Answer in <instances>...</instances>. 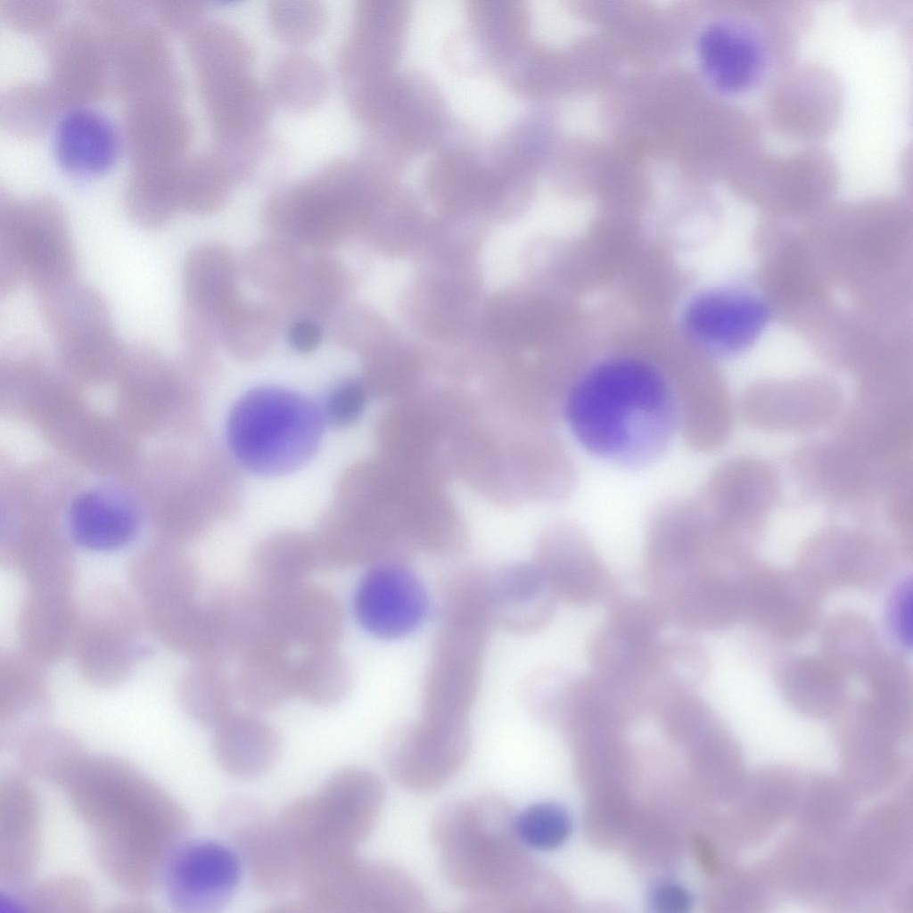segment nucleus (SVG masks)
<instances>
[{
    "label": "nucleus",
    "mask_w": 913,
    "mask_h": 913,
    "mask_svg": "<svg viewBox=\"0 0 913 913\" xmlns=\"http://www.w3.org/2000/svg\"><path fill=\"white\" fill-rule=\"evenodd\" d=\"M780 7L754 3L713 19L701 32L698 55L710 85L719 93L743 96L774 86L786 71L797 23Z\"/></svg>",
    "instance_id": "5"
},
{
    "label": "nucleus",
    "mask_w": 913,
    "mask_h": 913,
    "mask_svg": "<svg viewBox=\"0 0 913 913\" xmlns=\"http://www.w3.org/2000/svg\"><path fill=\"white\" fill-rule=\"evenodd\" d=\"M515 830L524 846L550 851L562 845L572 831V820L558 803H534L516 815Z\"/></svg>",
    "instance_id": "42"
},
{
    "label": "nucleus",
    "mask_w": 913,
    "mask_h": 913,
    "mask_svg": "<svg viewBox=\"0 0 913 913\" xmlns=\"http://www.w3.org/2000/svg\"><path fill=\"white\" fill-rule=\"evenodd\" d=\"M213 751L219 766L239 778H253L279 761L283 740L277 729L255 711H233L214 728Z\"/></svg>",
    "instance_id": "28"
},
{
    "label": "nucleus",
    "mask_w": 913,
    "mask_h": 913,
    "mask_svg": "<svg viewBox=\"0 0 913 913\" xmlns=\"http://www.w3.org/2000/svg\"><path fill=\"white\" fill-rule=\"evenodd\" d=\"M466 25L448 43L456 70L497 75L528 42L529 11L520 0H468Z\"/></svg>",
    "instance_id": "16"
},
{
    "label": "nucleus",
    "mask_w": 913,
    "mask_h": 913,
    "mask_svg": "<svg viewBox=\"0 0 913 913\" xmlns=\"http://www.w3.org/2000/svg\"><path fill=\"white\" fill-rule=\"evenodd\" d=\"M235 181L226 161L212 148L186 155L177 169L180 210L196 214L216 210Z\"/></svg>",
    "instance_id": "34"
},
{
    "label": "nucleus",
    "mask_w": 913,
    "mask_h": 913,
    "mask_svg": "<svg viewBox=\"0 0 913 913\" xmlns=\"http://www.w3.org/2000/svg\"><path fill=\"white\" fill-rule=\"evenodd\" d=\"M912 583L904 581L891 601L890 624L897 638L910 646L912 640Z\"/></svg>",
    "instance_id": "50"
},
{
    "label": "nucleus",
    "mask_w": 913,
    "mask_h": 913,
    "mask_svg": "<svg viewBox=\"0 0 913 913\" xmlns=\"http://www.w3.org/2000/svg\"><path fill=\"white\" fill-rule=\"evenodd\" d=\"M119 150L116 127L97 110L86 106L71 108L56 126L54 155L59 165L70 174H103L115 163Z\"/></svg>",
    "instance_id": "27"
},
{
    "label": "nucleus",
    "mask_w": 913,
    "mask_h": 913,
    "mask_svg": "<svg viewBox=\"0 0 913 913\" xmlns=\"http://www.w3.org/2000/svg\"><path fill=\"white\" fill-rule=\"evenodd\" d=\"M217 822L259 891L281 895L297 886L299 857L277 817L263 805L246 797L230 799L219 807Z\"/></svg>",
    "instance_id": "13"
},
{
    "label": "nucleus",
    "mask_w": 913,
    "mask_h": 913,
    "mask_svg": "<svg viewBox=\"0 0 913 913\" xmlns=\"http://www.w3.org/2000/svg\"><path fill=\"white\" fill-rule=\"evenodd\" d=\"M574 441L591 456L627 470L656 463L681 422L679 396L654 365L612 358L583 372L563 404Z\"/></svg>",
    "instance_id": "2"
},
{
    "label": "nucleus",
    "mask_w": 913,
    "mask_h": 913,
    "mask_svg": "<svg viewBox=\"0 0 913 913\" xmlns=\"http://www.w3.org/2000/svg\"><path fill=\"white\" fill-rule=\"evenodd\" d=\"M413 8L407 0H358L335 54L343 87L377 82L399 69Z\"/></svg>",
    "instance_id": "12"
},
{
    "label": "nucleus",
    "mask_w": 913,
    "mask_h": 913,
    "mask_svg": "<svg viewBox=\"0 0 913 913\" xmlns=\"http://www.w3.org/2000/svg\"><path fill=\"white\" fill-rule=\"evenodd\" d=\"M180 161L160 167L131 169L124 190V205L135 224L147 229L160 228L180 210L177 191Z\"/></svg>",
    "instance_id": "33"
},
{
    "label": "nucleus",
    "mask_w": 913,
    "mask_h": 913,
    "mask_svg": "<svg viewBox=\"0 0 913 913\" xmlns=\"http://www.w3.org/2000/svg\"><path fill=\"white\" fill-rule=\"evenodd\" d=\"M268 18L275 34L294 45L313 41L323 32L327 21L325 8L313 0L272 1Z\"/></svg>",
    "instance_id": "43"
},
{
    "label": "nucleus",
    "mask_w": 913,
    "mask_h": 913,
    "mask_svg": "<svg viewBox=\"0 0 913 913\" xmlns=\"http://www.w3.org/2000/svg\"><path fill=\"white\" fill-rule=\"evenodd\" d=\"M471 747L467 723L423 719L391 729L382 753L390 776L404 788L429 793L449 781L465 762Z\"/></svg>",
    "instance_id": "10"
},
{
    "label": "nucleus",
    "mask_w": 913,
    "mask_h": 913,
    "mask_svg": "<svg viewBox=\"0 0 913 913\" xmlns=\"http://www.w3.org/2000/svg\"><path fill=\"white\" fill-rule=\"evenodd\" d=\"M261 594L276 633L289 646L304 651L336 648L344 619L340 602L329 589L305 581Z\"/></svg>",
    "instance_id": "24"
},
{
    "label": "nucleus",
    "mask_w": 913,
    "mask_h": 913,
    "mask_svg": "<svg viewBox=\"0 0 913 913\" xmlns=\"http://www.w3.org/2000/svg\"><path fill=\"white\" fill-rule=\"evenodd\" d=\"M488 580L489 612L519 631H534L552 617L557 600L539 565L498 571Z\"/></svg>",
    "instance_id": "30"
},
{
    "label": "nucleus",
    "mask_w": 913,
    "mask_h": 913,
    "mask_svg": "<svg viewBox=\"0 0 913 913\" xmlns=\"http://www.w3.org/2000/svg\"><path fill=\"white\" fill-rule=\"evenodd\" d=\"M122 133L131 169L174 164L186 156L193 127L177 98L145 96L127 102Z\"/></svg>",
    "instance_id": "21"
},
{
    "label": "nucleus",
    "mask_w": 913,
    "mask_h": 913,
    "mask_svg": "<svg viewBox=\"0 0 913 913\" xmlns=\"http://www.w3.org/2000/svg\"><path fill=\"white\" fill-rule=\"evenodd\" d=\"M149 4L161 25L185 33L202 19L205 8L197 0H153Z\"/></svg>",
    "instance_id": "48"
},
{
    "label": "nucleus",
    "mask_w": 913,
    "mask_h": 913,
    "mask_svg": "<svg viewBox=\"0 0 913 913\" xmlns=\"http://www.w3.org/2000/svg\"><path fill=\"white\" fill-rule=\"evenodd\" d=\"M267 81L273 100L296 111L317 106L328 88V78L321 63L301 52L276 56L269 66Z\"/></svg>",
    "instance_id": "35"
},
{
    "label": "nucleus",
    "mask_w": 913,
    "mask_h": 913,
    "mask_svg": "<svg viewBox=\"0 0 913 913\" xmlns=\"http://www.w3.org/2000/svg\"><path fill=\"white\" fill-rule=\"evenodd\" d=\"M148 2L139 0H84L83 6L101 28L144 18Z\"/></svg>",
    "instance_id": "49"
},
{
    "label": "nucleus",
    "mask_w": 913,
    "mask_h": 913,
    "mask_svg": "<svg viewBox=\"0 0 913 913\" xmlns=\"http://www.w3.org/2000/svg\"><path fill=\"white\" fill-rule=\"evenodd\" d=\"M516 815L495 793L448 802L434 814L432 842L444 878L467 894L463 911H496L531 879L536 868L517 836Z\"/></svg>",
    "instance_id": "3"
},
{
    "label": "nucleus",
    "mask_w": 913,
    "mask_h": 913,
    "mask_svg": "<svg viewBox=\"0 0 913 913\" xmlns=\"http://www.w3.org/2000/svg\"><path fill=\"white\" fill-rule=\"evenodd\" d=\"M288 337L291 345L300 352L315 350L322 339L320 326L312 319L300 318L290 326Z\"/></svg>",
    "instance_id": "52"
},
{
    "label": "nucleus",
    "mask_w": 913,
    "mask_h": 913,
    "mask_svg": "<svg viewBox=\"0 0 913 913\" xmlns=\"http://www.w3.org/2000/svg\"><path fill=\"white\" fill-rule=\"evenodd\" d=\"M190 61L213 144L239 146L267 139L273 98L252 73L253 50L219 45Z\"/></svg>",
    "instance_id": "8"
},
{
    "label": "nucleus",
    "mask_w": 913,
    "mask_h": 913,
    "mask_svg": "<svg viewBox=\"0 0 913 913\" xmlns=\"http://www.w3.org/2000/svg\"><path fill=\"white\" fill-rule=\"evenodd\" d=\"M321 407L294 391L264 386L245 392L232 407L226 439L237 462L261 476L291 473L306 465L323 439Z\"/></svg>",
    "instance_id": "4"
},
{
    "label": "nucleus",
    "mask_w": 913,
    "mask_h": 913,
    "mask_svg": "<svg viewBox=\"0 0 913 913\" xmlns=\"http://www.w3.org/2000/svg\"><path fill=\"white\" fill-rule=\"evenodd\" d=\"M25 279L37 300L78 282V258L62 204L49 195L20 200Z\"/></svg>",
    "instance_id": "17"
},
{
    "label": "nucleus",
    "mask_w": 913,
    "mask_h": 913,
    "mask_svg": "<svg viewBox=\"0 0 913 913\" xmlns=\"http://www.w3.org/2000/svg\"><path fill=\"white\" fill-rule=\"evenodd\" d=\"M25 279L20 199L0 197V292H13Z\"/></svg>",
    "instance_id": "44"
},
{
    "label": "nucleus",
    "mask_w": 913,
    "mask_h": 913,
    "mask_svg": "<svg viewBox=\"0 0 913 913\" xmlns=\"http://www.w3.org/2000/svg\"><path fill=\"white\" fill-rule=\"evenodd\" d=\"M61 788L90 832L102 873L132 896L151 892L190 830L184 807L137 767L108 754L86 753Z\"/></svg>",
    "instance_id": "1"
},
{
    "label": "nucleus",
    "mask_w": 913,
    "mask_h": 913,
    "mask_svg": "<svg viewBox=\"0 0 913 913\" xmlns=\"http://www.w3.org/2000/svg\"><path fill=\"white\" fill-rule=\"evenodd\" d=\"M383 173L358 156L340 157L276 193L268 202L269 218L286 221L299 240L322 245L342 237L344 221L384 181Z\"/></svg>",
    "instance_id": "7"
},
{
    "label": "nucleus",
    "mask_w": 913,
    "mask_h": 913,
    "mask_svg": "<svg viewBox=\"0 0 913 913\" xmlns=\"http://www.w3.org/2000/svg\"><path fill=\"white\" fill-rule=\"evenodd\" d=\"M241 865L237 852L221 842L186 838L168 855L159 884L176 910L214 913L236 891Z\"/></svg>",
    "instance_id": "15"
},
{
    "label": "nucleus",
    "mask_w": 913,
    "mask_h": 913,
    "mask_svg": "<svg viewBox=\"0 0 913 913\" xmlns=\"http://www.w3.org/2000/svg\"><path fill=\"white\" fill-rule=\"evenodd\" d=\"M62 109L47 81H22L1 94L0 124L16 137H34L48 129Z\"/></svg>",
    "instance_id": "38"
},
{
    "label": "nucleus",
    "mask_w": 913,
    "mask_h": 913,
    "mask_svg": "<svg viewBox=\"0 0 913 913\" xmlns=\"http://www.w3.org/2000/svg\"><path fill=\"white\" fill-rule=\"evenodd\" d=\"M651 901L658 911L679 913L688 910L692 899L679 884L662 882L653 889Z\"/></svg>",
    "instance_id": "51"
},
{
    "label": "nucleus",
    "mask_w": 913,
    "mask_h": 913,
    "mask_svg": "<svg viewBox=\"0 0 913 913\" xmlns=\"http://www.w3.org/2000/svg\"><path fill=\"white\" fill-rule=\"evenodd\" d=\"M783 692L794 703L822 707L835 703L843 692L837 671L813 658H797L786 663L779 673Z\"/></svg>",
    "instance_id": "41"
},
{
    "label": "nucleus",
    "mask_w": 913,
    "mask_h": 913,
    "mask_svg": "<svg viewBox=\"0 0 913 913\" xmlns=\"http://www.w3.org/2000/svg\"><path fill=\"white\" fill-rule=\"evenodd\" d=\"M358 120L364 126L359 156L397 173L440 147L459 122L433 79L405 68L383 80Z\"/></svg>",
    "instance_id": "6"
},
{
    "label": "nucleus",
    "mask_w": 913,
    "mask_h": 913,
    "mask_svg": "<svg viewBox=\"0 0 913 913\" xmlns=\"http://www.w3.org/2000/svg\"><path fill=\"white\" fill-rule=\"evenodd\" d=\"M42 849L41 805L23 772L0 781V883L10 890L32 878Z\"/></svg>",
    "instance_id": "22"
},
{
    "label": "nucleus",
    "mask_w": 913,
    "mask_h": 913,
    "mask_svg": "<svg viewBox=\"0 0 913 913\" xmlns=\"http://www.w3.org/2000/svg\"><path fill=\"white\" fill-rule=\"evenodd\" d=\"M69 530L80 547L111 552L127 546L139 529L134 501L119 489L98 487L79 494L69 513Z\"/></svg>",
    "instance_id": "26"
},
{
    "label": "nucleus",
    "mask_w": 913,
    "mask_h": 913,
    "mask_svg": "<svg viewBox=\"0 0 913 913\" xmlns=\"http://www.w3.org/2000/svg\"><path fill=\"white\" fill-rule=\"evenodd\" d=\"M180 696L191 719L214 728L234 711L236 693L225 665L195 662L183 679Z\"/></svg>",
    "instance_id": "37"
},
{
    "label": "nucleus",
    "mask_w": 913,
    "mask_h": 913,
    "mask_svg": "<svg viewBox=\"0 0 913 913\" xmlns=\"http://www.w3.org/2000/svg\"><path fill=\"white\" fill-rule=\"evenodd\" d=\"M15 751L21 772L59 787L86 754L76 736L45 727L28 736Z\"/></svg>",
    "instance_id": "36"
},
{
    "label": "nucleus",
    "mask_w": 913,
    "mask_h": 913,
    "mask_svg": "<svg viewBox=\"0 0 913 913\" xmlns=\"http://www.w3.org/2000/svg\"><path fill=\"white\" fill-rule=\"evenodd\" d=\"M366 392L360 382L353 379L333 386L321 407L325 423L343 427L352 424L366 406Z\"/></svg>",
    "instance_id": "47"
},
{
    "label": "nucleus",
    "mask_w": 913,
    "mask_h": 913,
    "mask_svg": "<svg viewBox=\"0 0 913 913\" xmlns=\"http://www.w3.org/2000/svg\"><path fill=\"white\" fill-rule=\"evenodd\" d=\"M426 897L401 868L352 857L336 876L328 894L329 912L414 913L425 909Z\"/></svg>",
    "instance_id": "20"
},
{
    "label": "nucleus",
    "mask_w": 913,
    "mask_h": 913,
    "mask_svg": "<svg viewBox=\"0 0 913 913\" xmlns=\"http://www.w3.org/2000/svg\"><path fill=\"white\" fill-rule=\"evenodd\" d=\"M63 11L62 0H0V15L12 28L38 31L53 26Z\"/></svg>",
    "instance_id": "46"
},
{
    "label": "nucleus",
    "mask_w": 913,
    "mask_h": 913,
    "mask_svg": "<svg viewBox=\"0 0 913 913\" xmlns=\"http://www.w3.org/2000/svg\"><path fill=\"white\" fill-rule=\"evenodd\" d=\"M384 786L372 770L350 766L301 797L312 837L322 847L356 850L372 833L384 802Z\"/></svg>",
    "instance_id": "9"
},
{
    "label": "nucleus",
    "mask_w": 913,
    "mask_h": 913,
    "mask_svg": "<svg viewBox=\"0 0 913 913\" xmlns=\"http://www.w3.org/2000/svg\"><path fill=\"white\" fill-rule=\"evenodd\" d=\"M768 309L756 295L741 290L706 292L690 302L685 324L703 347L718 354L746 350L762 333Z\"/></svg>",
    "instance_id": "23"
},
{
    "label": "nucleus",
    "mask_w": 913,
    "mask_h": 913,
    "mask_svg": "<svg viewBox=\"0 0 913 913\" xmlns=\"http://www.w3.org/2000/svg\"><path fill=\"white\" fill-rule=\"evenodd\" d=\"M7 906L30 912H86L93 903V891L82 877L65 874L37 881L31 879L7 890Z\"/></svg>",
    "instance_id": "40"
},
{
    "label": "nucleus",
    "mask_w": 913,
    "mask_h": 913,
    "mask_svg": "<svg viewBox=\"0 0 913 913\" xmlns=\"http://www.w3.org/2000/svg\"><path fill=\"white\" fill-rule=\"evenodd\" d=\"M44 53L48 83L61 106H84L109 86V63L100 28L80 19L60 24L46 37Z\"/></svg>",
    "instance_id": "18"
},
{
    "label": "nucleus",
    "mask_w": 913,
    "mask_h": 913,
    "mask_svg": "<svg viewBox=\"0 0 913 913\" xmlns=\"http://www.w3.org/2000/svg\"><path fill=\"white\" fill-rule=\"evenodd\" d=\"M849 630L842 632L839 627L833 625L827 631V646L831 658L845 669L859 670L869 665L876 657L873 655L875 637L872 630L864 622L849 621Z\"/></svg>",
    "instance_id": "45"
},
{
    "label": "nucleus",
    "mask_w": 913,
    "mask_h": 913,
    "mask_svg": "<svg viewBox=\"0 0 913 913\" xmlns=\"http://www.w3.org/2000/svg\"><path fill=\"white\" fill-rule=\"evenodd\" d=\"M743 613L745 611L769 632L796 637L812 623L817 611L810 585L799 576L763 572L741 584Z\"/></svg>",
    "instance_id": "25"
},
{
    "label": "nucleus",
    "mask_w": 913,
    "mask_h": 913,
    "mask_svg": "<svg viewBox=\"0 0 913 913\" xmlns=\"http://www.w3.org/2000/svg\"><path fill=\"white\" fill-rule=\"evenodd\" d=\"M100 29L108 55L109 86L118 97L127 102L145 96L179 99L184 80L158 26L141 18Z\"/></svg>",
    "instance_id": "14"
},
{
    "label": "nucleus",
    "mask_w": 913,
    "mask_h": 913,
    "mask_svg": "<svg viewBox=\"0 0 913 913\" xmlns=\"http://www.w3.org/2000/svg\"><path fill=\"white\" fill-rule=\"evenodd\" d=\"M61 358L80 370L109 369L123 353L105 298L77 282L37 303Z\"/></svg>",
    "instance_id": "11"
},
{
    "label": "nucleus",
    "mask_w": 913,
    "mask_h": 913,
    "mask_svg": "<svg viewBox=\"0 0 913 913\" xmlns=\"http://www.w3.org/2000/svg\"><path fill=\"white\" fill-rule=\"evenodd\" d=\"M319 565L316 547L298 536L267 540L254 552L249 565L251 588L270 594L307 581Z\"/></svg>",
    "instance_id": "32"
},
{
    "label": "nucleus",
    "mask_w": 913,
    "mask_h": 913,
    "mask_svg": "<svg viewBox=\"0 0 913 913\" xmlns=\"http://www.w3.org/2000/svg\"><path fill=\"white\" fill-rule=\"evenodd\" d=\"M539 567L557 599L588 606L609 597L615 583L590 545L571 534L543 552Z\"/></svg>",
    "instance_id": "29"
},
{
    "label": "nucleus",
    "mask_w": 913,
    "mask_h": 913,
    "mask_svg": "<svg viewBox=\"0 0 913 913\" xmlns=\"http://www.w3.org/2000/svg\"><path fill=\"white\" fill-rule=\"evenodd\" d=\"M291 651L265 648L241 657L233 678L236 696L255 711H271L293 696Z\"/></svg>",
    "instance_id": "31"
},
{
    "label": "nucleus",
    "mask_w": 913,
    "mask_h": 913,
    "mask_svg": "<svg viewBox=\"0 0 913 913\" xmlns=\"http://www.w3.org/2000/svg\"><path fill=\"white\" fill-rule=\"evenodd\" d=\"M351 673L335 648L313 649L294 658V696L317 706H330L348 693Z\"/></svg>",
    "instance_id": "39"
},
{
    "label": "nucleus",
    "mask_w": 913,
    "mask_h": 913,
    "mask_svg": "<svg viewBox=\"0 0 913 913\" xmlns=\"http://www.w3.org/2000/svg\"><path fill=\"white\" fill-rule=\"evenodd\" d=\"M426 590L407 566L387 560L374 563L355 590L353 608L362 628L382 639L404 637L424 622Z\"/></svg>",
    "instance_id": "19"
}]
</instances>
